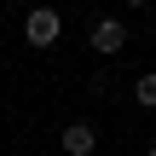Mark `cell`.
<instances>
[{
  "label": "cell",
  "instance_id": "1",
  "mask_svg": "<svg viewBox=\"0 0 156 156\" xmlns=\"http://www.w3.org/2000/svg\"><path fill=\"white\" fill-rule=\"evenodd\" d=\"M58 29H64V17H58L52 6H29V12H23V41H29V46H52Z\"/></svg>",
  "mask_w": 156,
  "mask_h": 156
},
{
  "label": "cell",
  "instance_id": "6",
  "mask_svg": "<svg viewBox=\"0 0 156 156\" xmlns=\"http://www.w3.org/2000/svg\"><path fill=\"white\" fill-rule=\"evenodd\" d=\"M145 156H156V145H151V151H145Z\"/></svg>",
  "mask_w": 156,
  "mask_h": 156
},
{
  "label": "cell",
  "instance_id": "4",
  "mask_svg": "<svg viewBox=\"0 0 156 156\" xmlns=\"http://www.w3.org/2000/svg\"><path fill=\"white\" fill-rule=\"evenodd\" d=\"M133 98H139L145 110H156V69H151V75H139V81H133Z\"/></svg>",
  "mask_w": 156,
  "mask_h": 156
},
{
  "label": "cell",
  "instance_id": "3",
  "mask_svg": "<svg viewBox=\"0 0 156 156\" xmlns=\"http://www.w3.org/2000/svg\"><path fill=\"white\" fill-rule=\"evenodd\" d=\"M58 145H64L69 156H93V151H98V133H93V122H69Z\"/></svg>",
  "mask_w": 156,
  "mask_h": 156
},
{
  "label": "cell",
  "instance_id": "5",
  "mask_svg": "<svg viewBox=\"0 0 156 156\" xmlns=\"http://www.w3.org/2000/svg\"><path fill=\"white\" fill-rule=\"evenodd\" d=\"M127 6H151V0H127Z\"/></svg>",
  "mask_w": 156,
  "mask_h": 156
},
{
  "label": "cell",
  "instance_id": "2",
  "mask_svg": "<svg viewBox=\"0 0 156 156\" xmlns=\"http://www.w3.org/2000/svg\"><path fill=\"white\" fill-rule=\"evenodd\" d=\"M87 41H93V52H98V58H116V52H127V29H122L116 17H98Z\"/></svg>",
  "mask_w": 156,
  "mask_h": 156
}]
</instances>
